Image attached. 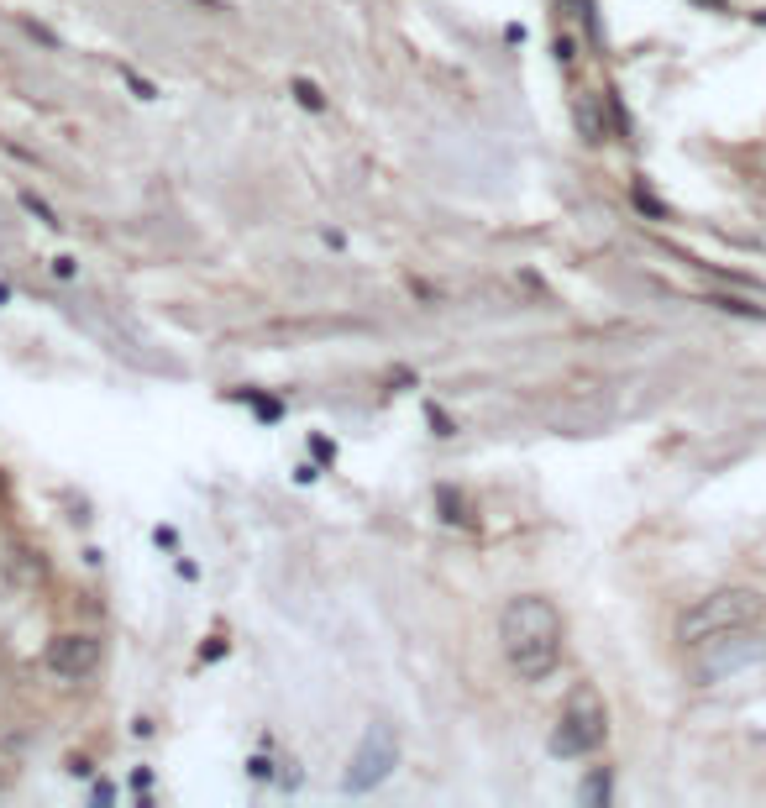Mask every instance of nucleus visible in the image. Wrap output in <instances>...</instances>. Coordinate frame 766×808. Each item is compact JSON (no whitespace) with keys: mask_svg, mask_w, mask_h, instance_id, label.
Masks as SVG:
<instances>
[{"mask_svg":"<svg viewBox=\"0 0 766 808\" xmlns=\"http://www.w3.org/2000/svg\"><path fill=\"white\" fill-rule=\"evenodd\" d=\"M499 640H504L510 667L525 682L552 678L556 661H562V615H556V604L541 594L510 598L504 615H499Z\"/></svg>","mask_w":766,"mask_h":808,"instance_id":"nucleus-1","label":"nucleus"},{"mask_svg":"<svg viewBox=\"0 0 766 808\" xmlns=\"http://www.w3.org/2000/svg\"><path fill=\"white\" fill-rule=\"evenodd\" d=\"M761 619H766V594H756V588H714L693 609H682L678 640L682 646H703V640L730 636V630H750Z\"/></svg>","mask_w":766,"mask_h":808,"instance_id":"nucleus-2","label":"nucleus"},{"mask_svg":"<svg viewBox=\"0 0 766 808\" xmlns=\"http://www.w3.org/2000/svg\"><path fill=\"white\" fill-rule=\"evenodd\" d=\"M604 735H609V709H604L594 682H577L573 693H567V703H562V720L552 730V751L556 756H588V751L604 745Z\"/></svg>","mask_w":766,"mask_h":808,"instance_id":"nucleus-3","label":"nucleus"},{"mask_svg":"<svg viewBox=\"0 0 766 808\" xmlns=\"http://www.w3.org/2000/svg\"><path fill=\"white\" fill-rule=\"evenodd\" d=\"M394 766H399V735H394L388 724H373V730L362 735V745L352 751V766H347L341 787H347V792H367V787H378Z\"/></svg>","mask_w":766,"mask_h":808,"instance_id":"nucleus-4","label":"nucleus"},{"mask_svg":"<svg viewBox=\"0 0 766 808\" xmlns=\"http://www.w3.org/2000/svg\"><path fill=\"white\" fill-rule=\"evenodd\" d=\"M750 630H756V625H750ZM750 630H730V636H714V640H703V646H693L703 678H724V672H735L745 661L766 657V640H750Z\"/></svg>","mask_w":766,"mask_h":808,"instance_id":"nucleus-5","label":"nucleus"},{"mask_svg":"<svg viewBox=\"0 0 766 808\" xmlns=\"http://www.w3.org/2000/svg\"><path fill=\"white\" fill-rule=\"evenodd\" d=\"M47 667H53L58 678H89V672L100 667V646L89 636H64V640H53Z\"/></svg>","mask_w":766,"mask_h":808,"instance_id":"nucleus-6","label":"nucleus"},{"mask_svg":"<svg viewBox=\"0 0 766 808\" xmlns=\"http://www.w3.org/2000/svg\"><path fill=\"white\" fill-rule=\"evenodd\" d=\"M295 95H299V106H305V110H326V95H320L310 79H295Z\"/></svg>","mask_w":766,"mask_h":808,"instance_id":"nucleus-7","label":"nucleus"},{"mask_svg":"<svg viewBox=\"0 0 766 808\" xmlns=\"http://www.w3.org/2000/svg\"><path fill=\"white\" fill-rule=\"evenodd\" d=\"M598 798H609V777H604V772H598L594 782L583 787V803H598Z\"/></svg>","mask_w":766,"mask_h":808,"instance_id":"nucleus-8","label":"nucleus"},{"mask_svg":"<svg viewBox=\"0 0 766 808\" xmlns=\"http://www.w3.org/2000/svg\"><path fill=\"white\" fill-rule=\"evenodd\" d=\"M26 211H37V221H47V226H58V221H53V211H47V205L37 200V194H26Z\"/></svg>","mask_w":766,"mask_h":808,"instance_id":"nucleus-9","label":"nucleus"}]
</instances>
